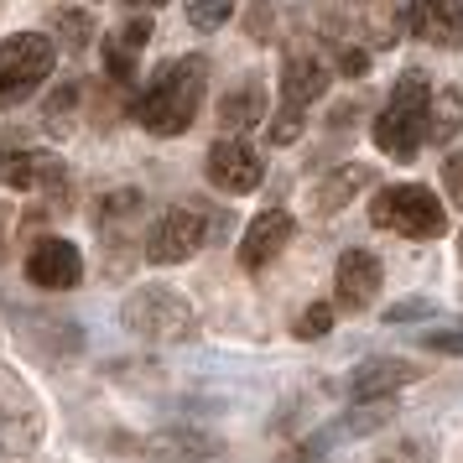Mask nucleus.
<instances>
[{
    "label": "nucleus",
    "instance_id": "obj_1",
    "mask_svg": "<svg viewBox=\"0 0 463 463\" xmlns=\"http://www.w3.org/2000/svg\"><path fill=\"white\" fill-rule=\"evenodd\" d=\"M203 89H209V58H177V63H162L156 79L146 84L141 105H136V120L151 130V136H183V130L198 120V105H203Z\"/></svg>",
    "mask_w": 463,
    "mask_h": 463
},
{
    "label": "nucleus",
    "instance_id": "obj_2",
    "mask_svg": "<svg viewBox=\"0 0 463 463\" xmlns=\"http://www.w3.org/2000/svg\"><path fill=\"white\" fill-rule=\"evenodd\" d=\"M427 99H432V89L421 79V68L401 73L385 109H380V120H375V146L391 151L396 162H411L417 146L427 141Z\"/></svg>",
    "mask_w": 463,
    "mask_h": 463
},
{
    "label": "nucleus",
    "instance_id": "obj_3",
    "mask_svg": "<svg viewBox=\"0 0 463 463\" xmlns=\"http://www.w3.org/2000/svg\"><path fill=\"white\" fill-rule=\"evenodd\" d=\"M120 323H126L130 334L151 338V344H177V338H193V307L183 292H172V287H141V292H130L120 302Z\"/></svg>",
    "mask_w": 463,
    "mask_h": 463
},
{
    "label": "nucleus",
    "instance_id": "obj_4",
    "mask_svg": "<svg viewBox=\"0 0 463 463\" xmlns=\"http://www.w3.org/2000/svg\"><path fill=\"white\" fill-rule=\"evenodd\" d=\"M52 58L58 47L47 32H16L0 43V109L22 105L26 94H37L43 79L52 73Z\"/></svg>",
    "mask_w": 463,
    "mask_h": 463
},
{
    "label": "nucleus",
    "instance_id": "obj_5",
    "mask_svg": "<svg viewBox=\"0 0 463 463\" xmlns=\"http://www.w3.org/2000/svg\"><path fill=\"white\" fill-rule=\"evenodd\" d=\"M370 219H375L380 230L406 234V240H438V234L448 230L442 203L432 198V188H421V183H396V188L375 193Z\"/></svg>",
    "mask_w": 463,
    "mask_h": 463
},
{
    "label": "nucleus",
    "instance_id": "obj_6",
    "mask_svg": "<svg viewBox=\"0 0 463 463\" xmlns=\"http://www.w3.org/2000/svg\"><path fill=\"white\" fill-rule=\"evenodd\" d=\"M43 432H47V421H43L37 396L26 391V380L16 375V370L0 364V453L26 458V453L43 442Z\"/></svg>",
    "mask_w": 463,
    "mask_h": 463
},
{
    "label": "nucleus",
    "instance_id": "obj_7",
    "mask_svg": "<svg viewBox=\"0 0 463 463\" xmlns=\"http://www.w3.org/2000/svg\"><path fill=\"white\" fill-rule=\"evenodd\" d=\"M209 240V219L198 209H167L146 234V260L151 266H183L188 255L203 250Z\"/></svg>",
    "mask_w": 463,
    "mask_h": 463
},
{
    "label": "nucleus",
    "instance_id": "obj_8",
    "mask_svg": "<svg viewBox=\"0 0 463 463\" xmlns=\"http://www.w3.org/2000/svg\"><path fill=\"white\" fill-rule=\"evenodd\" d=\"M79 276H84V255H79V245H68L58 234L37 240L32 255H26V281L43 287V292H68V287H79Z\"/></svg>",
    "mask_w": 463,
    "mask_h": 463
},
{
    "label": "nucleus",
    "instance_id": "obj_9",
    "mask_svg": "<svg viewBox=\"0 0 463 463\" xmlns=\"http://www.w3.org/2000/svg\"><path fill=\"white\" fill-rule=\"evenodd\" d=\"M260 177H266V167H260V156H255L250 141L224 136V141H213V146H209V183H213V188L250 193V188H260Z\"/></svg>",
    "mask_w": 463,
    "mask_h": 463
},
{
    "label": "nucleus",
    "instance_id": "obj_10",
    "mask_svg": "<svg viewBox=\"0 0 463 463\" xmlns=\"http://www.w3.org/2000/svg\"><path fill=\"white\" fill-rule=\"evenodd\" d=\"M68 172L58 156H47V151H5L0 156V188H22V193H47L58 188L63 193Z\"/></svg>",
    "mask_w": 463,
    "mask_h": 463
},
{
    "label": "nucleus",
    "instance_id": "obj_11",
    "mask_svg": "<svg viewBox=\"0 0 463 463\" xmlns=\"http://www.w3.org/2000/svg\"><path fill=\"white\" fill-rule=\"evenodd\" d=\"M292 213L287 209H266L260 219H250V230L240 240V266L245 271H260V266H271L276 255L287 250V240H292Z\"/></svg>",
    "mask_w": 463,
    "mask_h": 463
},
{
    "label": "nucleus",
    "instance_id": "obj_12",
    "mask_svg": "<svg viewBox=\"0 0 463 463\" xmlns=\"http://www.w3.org/2000/svg\"><path fill=\"white\" fill-rule=\"evenodd\" d=\"M224 453V442L209 438V432H193V427H167V432H151L141 442V458L146 463H198Z\"/></svg>",
    "mask_w": 463,
    "mask_h": 463
},
{
    "label": "nucleus",
    "instance_id": "obj_13",
    "mask_svg": "<svg viewBox=\"0 0 463 463\" xmlns=\"http://www.w3.org/2000/svg\"><path fill=\"white\" fill-rule=\"evenodd\" d=\"M338 307H349V313H359V307H370L380 292V260L370 250H344L338 255Z\"/></svg>",
    "mask_w": 463,
    "mask_h": 463
},
{
    "label": "nucleus",
    "instance_id": "obj_14",
    "mask_svg": "<svg viewBox=\"0 0 463 463\" xmlns=\"http://www.w3.org/2000/svg\"><path fill=\"white\" fill-rule=\"evenodd\" d=\"M411 32L432 47L463 43V0H411Z\"/></svg>",
    "mask_w": 463,
    "mask_h": 463
},
{
    "label": "nucleus",
    "instance_id": "obj_15",
    "mask_svg": "<svg viewBox=\"0 0 463 463\" xmlns=\"http://www.w3.org/2000/svg\"><path fill=\"white\" fill-rule=\"evenodd\" d=\"M417 380V364H406V359H364L349 380V396L354 401H380L401 391V385H411Z\"/></svg>",
    "mask_w": 463,
    "mask_h": 463
},
{
    "label": "nucleus",
    "instance_id": "obj_16",
    "mask_svg": "<svg viewBox=\"0 0 463 463\" xmlns=\"http://www.w3.org/2000/svg\"><path fill=\"white\" fill-rule=\"evenodd\" d=\"M323 89H328V68L317 63L313 52H292L287 68H281V99H287V109H307Z\"/></svg>",
    "mask_w": 463,
    "mask_h": 463
},
{
    "label": "nucleus",
    "instance_id": "obj_17",
    "mask_svg": "<svg viewBox=\"0 0 463 463\" xmlns=\"http://www.w3.org/2000/svg\"><path fill=\"white\" fill-rule=\"evenodd\" d=\"M151 43V22H126L105 47V63H109V79L115 84H130L136 79V58H141V47Z\"/></svg>",
    "mask_w": 463,
    "mask_h": 463
},
{
    "label": "nucleus",
    "instance_id": "obj_18",
    "mask_svg": "<svg viewBox=\"0 0 463 463\" xmlns=\"http://www.w3.org/2000/svg\"><path fill=\"white\" fill-rule=\"evenodd\" d=\"M260 115H266V89H260V79H245L240 89L224 94V105H219V126L224 130H250Z\"/></svg>",
    "mask_w": 463,
    "mask_h": 463
},
{
    "label": "nucleus",
    "instance_id": "obj_19",
    "mask_svg": "<svg viewBox=\"0 0 463 463\" xmlns=\"http://www.w3.org/2000/svg\"><path fill=\"white\" fill-rule=\"evenodd\" d=\"M370 177H375V172L370 167H359V162H349V167H338L334 177H328V183H323V188H317V213H338L344 209V203H349V198H354L359 188H370Z\"/></svg>",
    "mask_w": 463,
    "mask_h": 463
},
{
    "label": "nucleus",
    "instance_id": "obj_20",
    "mask_svg": "<svg viewBox=\"0 0 463 463\" xmlns=\"http://www.w3.org/2000/svg\"><path fill=\"white\" fill-rule=\"evenodd\" d=\"M463 130V94L458 89H442V94H432L427 99V141H453Z\"/></svg>",
    "mask_w": 463,
    "mask_h": 463
},
{
    "label": "nucleus",
    "instance_id": "obj_21",
    "mask_svg": "<svg viewBox=\"0 0 463 463\" xmlns=\"http://www.w3.org/2000/svg\"><path fill=\"white\" fill-rule=\"evenodd\" d=\"M94 32H99V26H94L89 11H63V16H58V43H63L68 52H84V47L94 43Z\"/></svg>",
    "mask_w": 463,
    "mask_h": 463
},
{
    "label": "nucleus",
    "instance_id": "obj_22",
    "mask_svg": "<svg viewBox=\"0 0 463 463\" xmlns=\"http://www.w3.org/2000/svg\"><path fill=\"white\" fill-rule=\"evenodd\" d=\"M73 105H79V84H63L52 99H47L43 126L52 130V136H68V130H73Z\"/></svg>",
    "mask_w": 463,
    "mask_h": 463
},
{
    "label": "nucleus",
    "instance_id": "obj_23",
    "mask_svg": "<svg viewBox=\"0 0 463 463\" xmlns=\"http://www.w3.org/2000/svg\"><path fill=\"white\" fill-rule=\"evenodd\" d=\"M234 11V0H188V22L198 32H213V26H224Z\"/></svg>",
    "mask_w": 463,
    "mask_h": 463
},
{
    "label": "nucleus",
    "instance_id": "obj_24",
    "mask_svg": "<svg viewBox=\"0 0 463 463\" xmlns=\"http://www.w3.org/2000/svg\"><path fill=\"white\" fill-rule=\"evenodd\" d=\"M370 37H375V47H396L401 37V22H396V5H385V0H375V11H370Z\"/></svg>",
    "mask_w": 463,
    "mask_h": 463
},
{
    "label": "nucleus",
    "instance_id": "obj_25",
    "mask_svg": "<svg viewBox=\"0 0 463 463\" xmlns=\"http://www.w3.org/2000/svg\"><path fill=\"white\" fill-rule=\"evenodd\" d=\"M334 328V302H313L307 313L297 317V338H323Z\"/></svg>",
    "mask_w": 463,
    "mask_h": 463
},
{
    "label": "nucleus",
    "instance_id": "obj_26",
    "mask_svg": "<svg viewBox=\"0 0 463 463\" xmlns=\"http://www.w3.org/2000/svg\"><path fill=\"white\" fill-rule=\"evenodd\" d=\"M297 136H302V109H287V105H281V115L271 120V141H276V146H292Z\"/></svg>",
    "mask_w": 463,
    "mask_h": 463
},
{
    "label": "nucleus",
    "instance_id": "obj_27",
    "mask_svg": "<svg viewBox=\"0 0 463 463\" xmlns=\"http://www.w3.org/2000/svg\"><path fill=\"white\" fill-rule=\"evenodd\" d=\"M421 349H432V354H458L463 359V334H458V328H438V334L427 328V334H421Z\"/></svg>",
    "mask_w": 463,
    "mask_h": 463
},
{
    "label": "nucleus",
    "instance_id": "obj_28",
    "mask_svg": "<svg viewBox=\"0 0 463 463\" xmlns=\"http://www.w3.org/2000/svg\"><path fill=\"white\" fill-rule=\"evenodd\" d=\"M432 313V302L427 297H411V302H396L391 313H385V323H411V317H427Z\"/></svg>",
    "mask_w": 463,
    "mask_h": 463
},
{
    "label": "nucleus",
    "instance_id": "obj_29",
    "mask_svg": "<svg viewBox=\"0 0 463 463\" xmlns=\"http://www.w3.org/2000/svg\"><path fill=\"white\" fill-rule=\"evenodd\" d=\"M442 183H448V193H453V203H463V151H453V156H448Z\"/></svg>",
    "mask_w": 463,
    "mask_h": 463
},
{
    "label": "nucleus",
    "instance_id": "obj_30",
    "mask_svg": "<svg viewBox=\"0 0 463 463\" xmlns=\"http://www.w3.org/2000/svg\"><path fill=\"white\" fill-rule=\"evenodd\" d=\"M364 63H370V58H364L359 47H338V68H344L349 79H359V73H364Z\"/></svg>",
    "mask_w": 463,
    "mask_h": 463
},
{
    "label": "nucleus",
    "instance_id": "obj_31",
    "mask_svg": "<svg viewBox=\"0 0 463 463\" xmlns=\"http://www.w3.org/2000/svg\"><path fill=\"white\" fill-rule=\"evenodd\" d=\"M126 5H141V11H151V5H167V0H126Z\"/></svg>",
    "mask_w": 463,
    "mask_h": 463
},
{
    "label": "nucleus",
    "instance_id": "obj_32",
    "mask_svg": "<svg viewBox=\"0 0 463 463\" xmlns=\"http://www.w3.org/2000/svg\"><path fill=\"white\" fill-rule=\"evenodd\" d=\"M458 250H463V240H458Z\"/></svg>",
    "mask_w": 463,
    "mask_h": 463
}]
</instances>
